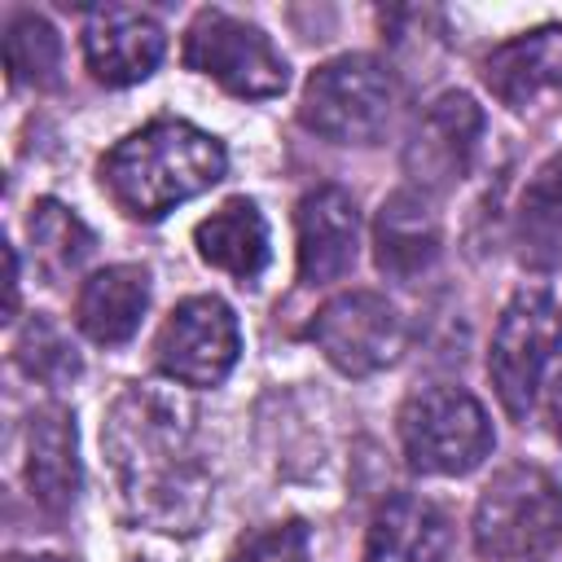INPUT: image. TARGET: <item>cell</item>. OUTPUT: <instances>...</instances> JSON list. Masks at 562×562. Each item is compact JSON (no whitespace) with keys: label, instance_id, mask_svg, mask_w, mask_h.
I'll return each instance as SVG.
<instances>
[{"label":"cell","instance_id":"obj_1","mask_svg":"<svg viewBox=\"0 0 562 562\" xmlns=\"http://www.w3.org/2000/svg\"><path fill=\"white\" fill-rule=\"evenodd\" d=\"M105 457L132 514L158 531H193L211 505V474L193 457V408L171 391L132 386L114 400Z\"/></svg>","mask_w":562,"mask_h":562},{"label":"cell","instance_id":"obj_2","mask_svg":"<svg viewBox=\"0 0 562 562\" xmlns=\"http://www.w3.org/2000/svg\"><path fill=\"white\" fill-rule=\"evenodd\" d=\"M224 167V145L211 132L180 119H158L101 158V184L127 215L158 220L171 206L220 184Z\"/></svg>","mask_w":562,"mask_h":562},{"label":"cell","instance_id":"obj_3","mask_svg":"<svg viewBox=\"0 0 562 562\" xmlns=\"http://www.w3.org/2000/svg\"><path fill=\"white\" fill-rule=\"evenodd\" d=\"M474 549L487 562H549L562 549V487L536 465L501 470L474 505Z\"/></svg>","mask_w":562,"mask_h":562},{"label":"cell","instance_id":"obj_4","mask_svg":"<svg viewBox=\"0 0 562 562\" xmlns=\"http://www.w3.org/2000/svg\"><path fill=\"white\" fill-rule=\"evenodd\" d=\"M391 105H395L391 70L364 53H347L325 61L307 79L299 119L307 132L334 145H373L391 119Z\"/></svg>","mask_w":562,"mask_h":562},{"label":"cell","instance_id":"obj_5","mask_svg":"<svg viewBox=\"0 0 562 562\" xmlns=\"http://www.w3.org/2000/svg\"><path fill=\"white\" fill-rule=\"evenodd\" d=\"M404 457L422 474H470L492 452V422L461 386H426L400 413Z\"/></svg>","mask_w":562,"mask_h":562},{"label":"cell","instance_id":"obj_6","mask_svg":"<svg viewBox=\"0 0 562 562\" xmlns=\"http://www.w3.org/2000/svg\"><path fill=\"white\" fill-rule=\"evenodd\" d=\"M558 338H562V307L553 303L549 290H518L501 312L487 351V373L509 417H527Z\"/></svg>","mask_w":562,"mask_h":562},{"label":"cell","instance_id":"obj_7","mask_svg":"<svg viewBox=\"0 0 562 562\" xmlns=\"http://www.w3.org/2000/svg\"><path fill=\"white\" fill-rule=\"evenodd\" d=\"M184 61L233 97H277L290 79L272 40L224 9H202L193 18L184 35Z\"/></svg>","mask_w":562,"mask_h":562},{"label":"cell","instance_id":"obj_8","mask_svg":"<svg viewBox=\"0 0 562 562\" xmlns=\"http://www.w3.org/2000/svg\"><path fill=\"white\" fill-rule=\"evenodd\" d=\"M158 369L184 386H215L228 378V369L237 364L241 351V334H237V316L224 299L215 294H198L184 299L158 329Z\"/></svg>","mask_w":562,"mask_h":562},{"label":"cell","instance_id":"obj_9","mask_svg":"<svg viewBox=\"0 0 562 562\" xmlns=\"http://www.w3.org/2000/svg\"><path fill=\"white\" fill-rule=\"evenodd\" d=\"M307 334L325 351V360L351 378L378 373L395 364V356L404 351V321L373 290H351V294L329 299L316 312Z\"/></svg>","mask_w":562,"mask_h":562},{"label":"cell","instance_id":"obj_10","mask_svg":"<svg viewBox=\"0 0 562 562\" xmlns=\"http://www.w3.org/2000/svg\"><path fill=\"white\" fill-rule=\"evenodd\" d=\"M83 61L97 83L127 88L154 75L162 61V26L127 4H101L83 26Z\"/></svg>","mask_w":562,"mask_h":562},{"label":"cell","instance_id":"obj_11","mask_svg":"<svg viewBox=\"0 0 562 562\" xmlns=\"http://www.w3.org/2000/svg\"><path fill=\"white\" fill-rule=\"evenodd\" d=\"M479 132H483L479 105L465 92H443L417 123L404 162L422 184H452L470 171Z\"/></svg>","mask_w":562,"mask_h":562},{"label":"cell","instance_id":"obj_12","mask_svg":"<svg viewBox=\"0 0 562 562\" xmlns=\"http://www.w3.org/2000/svg\"><path fill=\"white\" fill-rule=\"evenodd\" d=\"M360 220L356 202L338 184H321L299 202V277L307 285L334 281L356 263Z\"/></svg>","mask_w":562,"mask_h":562},{"label":"cell","instance_id":"obj_13","mask_svg":"<svg viewBox=\"0 0 562 562\" xmlns=\"http://www.w3.org/2000/svg\"><path fill=\"white\" fill-rule=\"evenodd\" d=\"M373 246H378V268L395 281H413L422 277L443 246L439 233V215L430 206L426 193L417 189H400L382 202L378 224H373Z\"/></svg>","mask_w":562,"mask_h":562},{"label":"cell","instance_id":"obj_14","mask_svg":"<svg viewBox=\"0 0 562 562\" xmlns=\"http://www.w3.org/2000/svg\"><path fill=\"white\" fill-rule=\"evenodd\" d=\"M26 483L48 514H66L79 496L75 417L57 404L35 408L26 422Z\"/></svg>","mask_w":562,"mask_h":562},{"label":"cell","instance_id":"obj_15","mask_svg":"<svg viewBox=\"0 0 562 562\" xmlns=\"http://www.w3.org/2000/svg\"><path fill=\"white\" fill-rule=\"evenodd\" d=\"M145 307H149V272L136 263H114V268H101L83 281L79 303H75V321L92 342L119 347L136 334Z\"/></svg>","mask_w":562,"mask_h":562},{"label":"cell","instance_id":"obj_16","mask_svg":"<svg viewBox=\"0 0 562 562\" xmlns=\"http://www.w3.org/2000/svg\"><path fill=\"white\" fill-rule=\"evenodd\" d=\"M443 553L448 518L422 496H391L369 522L364 562H443Z\"/></svg>","mask_w":562,"mask_h":562},{"label":"cell","instance_id":"obj_17","mask_svg":"<svg viewBox=\"0 0 562 562\" xmlns=\"http://www.w3.org/2000/svg\"><path fill=\"white\" fill-rule=\"evenodd\" d=\"M483 79L514 110H522L544 88H562V26H540L492 48L483 61Z\"/></svg>","mask_w":562,"mask_h":562},{"label":"cell","instance_id":"obj_18","mask_svg":"<svg viewBox=\"0 0 562 562\" xmlns=\"http://www.w3.org/2000/svg\"><path fill=\"white\" fill-rule=\"evenodd\" d=\"M193 241L211 268H220L237 281L259 277L268 263V224L250 198H228L220 211H211L193 228Z\"/></svg>","mask_w":562,"mask_h":562},{"label":"cell","instance_id":"obj_19","mask_svg":"<svg viewBox=\"0 0 562 562\" xmlns=\"http://www.w3.org/2000/svg\"><path fill=\"white\" fill-rule=\"evenodd\" d=\"M518 255L531 268H562V158L540 167L518 202Z\"/></svg>","mask_w":562,"mask_h":562},{"label":"cell","instance_id":"obj_20","mask_svg":"<svg viewBox=\"0 0 562 562\" xmlns=\"http://www.w3.org/2000/svg\"><path fill=\"white\" fill-rule=\"evenodd\" d=\"M26 233H31V246H35V259L48 277H66L75 272L88 255H92V233L88 224L61 206L57 198H40L31 206V220H26Z\"/></svg>","mask_w":562,"mask_h":562},{"label":"cell","instance_id":"obj_21","mask_svg":"<svg viewBox=\"0 0 562 562\" xmlns=\"http://www.w3.org/2000/svg\"><path fill=\"white\" fill-rule=\"evenodd\" d=\"M4 61L18 83L57 88L61 79V40L40 13H18L4 31Z\"/></svg>","mask_w":562,"mask_h":562},{"label":"cell","instance_id":"obj_22","mask_svg":"<svg viewBox=\"0 0 562 562\" xmlns=\"http://www.w3.org/2000/svg\"><path fill=\"white\" fill-rule=\"evenodd\" d=\"M13 360H18V369H22L26 378L48 382V386H61V382H70V378L79 373L75 347H70V342L61 338V329L48 325L44 316H31V321L22 325V334H18V342H13Z\"/></svg>","mask_w":562,"mask_h":562},{"label":"cell","instance_id":"obj_23","mask_svg":"<svg viewBox=\"0 0 562 562\" xmlns=\"http://www.w3.org/2000/svg\"><path fill=\"white\" fill-rule=\"evenodd\" d=\"M228 562H307V527L299 518L259 527L233 549Z\"/></svg>","mask_w":562,"mask_h":562},{"label":"cell","instance_id":"obj_24","mask_svg":"<svg viewBox=\"0 0 562 562\" xmlns=\"http://www.w3.org/2000/svg\"><path fill=\"white\" fill-rule=\"evenodd\" d=\"M549 413H553V430H558V439H562V373H558V382H553V400H549Z\"/></svg>","mask_w":562,"mask_h":562},{"label":"cell","instance_id":"obj_25","mask_svg":"<svg viewBox=\"0 0 562 562\" xmlns=\"http://www.w3.org/2000/svg\"><path fill=\"white\" fill-rule=\"evenodd\" d=\"M18 312V255L9 250V316Z\"/></svg>","mask_w":562,"mask_h":562},{"label":"cell","instance_id":"obj_26","mask_svg":"<svg viewBox=\"0 0 562 562\" xmlns=\"http://www.w3.org/2000/svg\"><path fill=\"white\" fill-rule=\"evenodd\" d=\"M9 562H70V558H53V553H44V558H9Z\"/></svg>","mask_w":562,"mask_h":562}]
</instances>
